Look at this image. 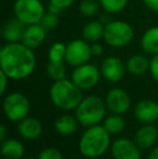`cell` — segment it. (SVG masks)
<instances>
[{
	"label": "cell",
	"instance_id": "27",
	"mask_svg": "<svg viewBox=\"0 0 158 159\" xmlns=\"http://www.w3.org/2000/svg\"><path fill=\"white\" fill-rule=\"evenodd\" d=\"M80 12L86 16H92L97 12L99 4L97 3L95 0H82L80 2Z\"/></svg>",
	"mask_w": 158,
	"mask_h": 159
},
{
	"label": "cell",
	"instance_id": "18",
	"mask_svg": "<svg viewBox=\"0 0 158 159\" xmlns=\"http://www.w3.org/2000/svg\"><path fill=\"white\" fill-rule=\"evenodd\" d=\"M1 154L6 159H21L24 155V146L17 140H6L1 142Z\"/></svg>",
	"mask_w": 158,
	"mask_h": 159
},
{
	"label": "cell",
	"instance_id": "24",
	"mask_svg": "<svg viewBox=\"0 0 158 159\" xmlns=\"http://www.w3.org/2000/svg\"><path fill=\"white\" fill-rule=\"evenodd\" d=\"M66 54V46L62 42H55L49 49L48 57L49 62L53 63H61L65 59Z\"/></svg>",
	"mask_w": 158,
	"mask_h": 159
},
{
	"label": "cell",
	"instance_id": "36",
	"mask_svg": "<svg viewBox=\"0 0 158 159\" xmlns=\"http://www.w3.org/2000/svg\"><path fill=\"white\" fill-rule=\"evenodd\" d=\"M148 159H158V146H156L151 152L150 156H148Z\"/></svg>",
	"mask_w": 158,
	"mask_h": 159
},
{
	"label": "cell",
	"instance_id": "37",
	"mask_svg": "<svg viewBox=\"0 0 158 159\" xmlns=\"http://www.w3.org/2000/svg\"><path fill=\"white\" fill-rule=\"evenodd\" d=\"M24 159H34V158H30V157H28V158H24Z\"/></svg>",
	"mask_w": 158,
	"mask_h": 159
},
{
	"label": "cell",
	"instance_id": "15",
	"mask_svg": "<svg viewBox=\"0 0 158 159\" xmlns=\"http://www.w3.org/2000/svg\"><path fill=\"white\" fill-rule=\"evenodd\" d=\"M158 138V131L156 127L151 124H146L137 131L134 136V142L140 148H150L155 144Z\"/></svg>",
	"mask_w": 158,
	"mask_h": 159
},
{
	"label": "cell",
	"instance_id": "20",
	"mask_svg": "<svg viewBox=\"0 0 158 159\" xmlns=\"http://www.w3.org/2000/svg\"><path fill=\"white\" fill-rule=\"evenodd\" d=\"M78 127V120L70 115H63L57 118L54 124V128L57 133L62 135H70L75 133Z\"/></svg>",
	"mask_w": 158,
	"mask_h": 159
},
{
	"label": "cell",
	"instance_id": "2",
	"mask_svg": "<svg viewBox=\"0 0 158 159\" xmlns=\"http://www.w3.org/2000/svg\"><path fill=\"white\" fill-rule=\"evenodd\" d=\"M110 133L103 126L89 127L79 141V151L87 158H97L102 156L110 146Z\"/></svg>",
	"mask_w": 158,
	"mask_h": 159
},
{
	"label": "cell",
	"instance_id": "34",
	"mask_svg": "<svg viewBox=\"0 0 158 159\" xmlns=\"http://www.w3.org/2000/svg\"><path fill=\"white\" fill-rule=\"evenodd\" d=\"M91 52H92V55L99 57V55H101V53L103 52V47L99 43L92 44V46H91Z\"/></svg>",
	"mask_w": 158,
	"mask_h": 159
},
{
	"label": "cell",
	"instance_id": "22",
	"mask_svg": "<svg viewBox=\"0 0 158 159\" xmlns=\"http://www.w3.org/2000/svg\"><path fill=\"white\" fill-rule=\"evenodd\" d=\"M104 27L103 24L99 21H92L88 23L82 30V37L84 40L90 42H95L103 37L104 34Z\"/></svg>",
	"mask_w": 158,
	"mask_h": 159
},
{
	"label": "cell",
	"instance_id": "19",
	"mask_svg": "<svg viewBox=\"0 0 158 159\" xmlns=\"http://www.w3.org/2000/svg\"><path fill=\"white\" fill-rule=\"evenodd\" d=\"M142 48L145 52L151 54L158 53V26H153L148 28L143 34L141 39Z\"/></svg>",
	"mask_w": 158,
	"mask_h": 159
},
{
	"label": "cell",
	"instance_id": "10",
	"mask_svg": "<svg viewBox=\"0 0 158 159\" xmlns=\"http://www.w3.org/2000/svg\"><path fill=\"white\" fill-rule=\"evenodd\" d=\"M131 105L130 96L124 90L119 88H114L108 91L106 95V106L114 114H124L128 111Z\"/></svg>",
	"mask_w": 158,
	"mask_h": 159
},
{
	"label": "cell",
	"instance_id": "33",
	"mask_svg": "<svg viewBox=\"0 0 158 159\" xmlns=\"http://www.w3.org/2000/svg\"><path fill=\"white\" fill-rule=\"evenodd\" d=\"M144 3L154 12H158V0H144Z\"/></svg>",
	"mask_w": 158,
	"mask_h": 159
},
{
	"label": "cell",
	"instance_id": "14",
	"mask_svg": "<svg viewBox=\"0 0 158 159\" xmlns=\"http://www.w3.org/2000/svg\"><path fill=\"white\" fill-rule=\"evenodd\" d=\"M46 30H47L40 23L27 25L22 36V43L30 49L37 48L43 42L46 38Z\"/></svg>",
	"mask_w": 158,
	"mask_h": 159
},
{
	"label": "cell",
	"instance_id": "28",
	"mask_svg": "<svg viewBox=\"0 0 158 159\" xmlns=\"http://www.w3.org/2000/svg\"><path fill=\"white\" fill-rule=\"evenodd\" d=\"M57 23H59V19H57V14H54L52 12L46 13L40 21V24L43 26L46 30H51V28L56 27Z\"/></svg>",
	"mask_w": 158,
	"mask_h": 159
},
{
	"label": "cell",
	"instance_id": "5",
	"mask_svg": "<svg viewBox=\"0 0 158 159\" xmlns=\"http://www.w3.org/2000/svg\"><path fill=\"white\" fill-rule=\"evenodd\" d=\"M133 30L130 24L122 21H113L104 27L103 38L107 44L115 48L124 47L132 40Z\"/></svg>",
	"mask_w": 158,
	"mask_h": 159
},
{
	"label": "cell",
	"instance_id": "26",
	"mask_svg": "<svg viewBox=\"0 0 158 159\" xmlns=\"http://www.w3.org/2000/svg\"><path fill=\"white\" fill-rule=\"evenodd\" d=\"M102 8L110 13H117L127 6L128 0H100Z\"/></svg>",
	"mask_w": 158,
	"mask_h": 159
},
{
	"label": "cell",
	"instance_id": "1",
	"mask_svg": "<svg viewBox=\"0 0 158 159\" xmlns=\"http://www.w3.org/2000/svg\"><path fill=\"white\" fill-rule=\"evenodd\" d=\"M0 66L10 79H25L34 71L36 57L32 49L24 43L8 42L0 50Z\"/></svg>",
	"mask_w": 158,
	"mask_h": 159
},
{
	"label": "cell",
	"instance_id": "17",
	"mask_svg": "<svg viewBox=\"0 0 158 159\" xmlns=\"http://www.w3.org/2000/svg\"><path fill=\"white\" fill-rule=\"evenodd\" d=\"M25 26V24L16 17L9 21L4 25L3 30H2L3 39L8 42H19V40H22Z\"/></svg>",
	"mask_w": 158,
	"mask_h": 159
},
{
	"label": "cell",
	"instance_id": "35",
	"mask_svg": "<svg viewBox=\"0 0 158 159\" xmlns=\"http://www.w3.org/2000/svg\"><path fill=\"white\" fill-rule=\"evenodd\" d=\"M6 136H7V128L4 125H1V127H0V141L1 142L6 141Z\"/></svg>",
	"mask_w": 158,
	"mask_h": 159
},
{
	"label": "cell",
	"instance_id": "9",
	"mask_svg": "<svg viewBox=\"0 0 158 159\" xmlns=\"http://www.w3.org/2000/svg\"><path fill=\"white\" fill-rule=\"evenodd\" d=\"M100 71L92 64H82L76 66L72 74V81L80 89H90L97 84Z\"/></svg>",
	"mask_w": 158,
	"mask_h": 159
},
{
	"label": "cell",
	"instance_id": "6",
	"mask_svg": "<svg viewBox=\"0 0 158 159\" xmlns=\"http://www.w3.org/2000/svg\"><path fill=\"white\" fill-rule=\"evenodd\" d=\"M13 10L15 17L25 25L40 23L44 15L43 4L40 0H16Z\"/></svg>",
	"mask_w": 158,
	"mask_h": 159
},
{
	"label": "cell",
	"instance_id": "16",
	"mask_svg": "<svg viewBox=\"0 0 158 159\" xmlns=\"http://www.w3.org/2000/svg\"><path fill=\"white\" fill-rule=\"evenodd\" d=\"M20 134L26 140H35L38 139L42 133V126L36 118L26 117L19 122L17 126Z\"/></svg>",
	"mask_w": 158,
	"mask_h": 159
},
{
	"label": "cell",
	"instance_id": "32",
	"mask_svg": "<svg viewBox=\"0 0 158 159\" xmlns=\"http://www.w3.org/2000/svg\"><path fill=\"white\" fill-rule=\"evenodd\" d=\"M8 76L3 73L2 70H0V79H1V88H0V93L3 94L6 92L7 89V80H8Z\"/></svg>",
	"mask_w": 158,
	"mask_h": 159
},
{
	"label": "cell",
	"instance_id": "12",
	"mask_svg": "<svg viewBox=\"0 0 158 159\" xmlns=\"http://www.w3.org/2000/svg\"><path fill=\"white\" fill-rule=\"evenodd\" d=\"M134 115L144 124H153L158 119V104L152 100H143L137 104Z\"/></svg>",
	"mask_w": 158,
	"mask_h": 159
},
{
	"label": "cell",
	"instance_id": "4",
	"mask_svg": "<svg viewBox=\"0 0 158 159\" xmlns=\"http://www.w3.org/2000/svg\"><path fill=\"white\" fill-rule=\"evenodd\" d=\"M106 113V106L99 96L91 95L82 98L76 108V118L81 126L91 127L99 125Z\"/></svg>",
	"mask_w": 158,
	"mask_h": 159
},
{
	"label": "cell",
	"instance_id": "11",
	"mask_svg": "<svg viewBox=\"0 0 158 159\" xmlns=\"http://www.w3.org/2000/svg\"><path fill=\"white\" fill-rule=\"evenodd\" d=\"M140 147L128 139H118L112 145V156L115 159H140Z\"/></svg>",
	"mask_w": 158,
	"mask_h": 159
},
{
	"label": "cell",
	"instance_id": "25",
	"mask_svg": "<svg viewBox=\"0 0 158 159\" xmlns=\"http://www.w3.org/2000/svg\"><path fill=\"white\" fill-rule=\"evenodd\" d=\"M47 71L50 78L53 80H61L65 78V66H64L63 62L61 63H53V62H49L48 66H47Z\"/></svg>",
	"mask_w": 158,
	"mask_h": 159
},
{
	"label": "cell",
	"instance_id": "13",
	"mask_svg": "<svg viewBox=\"0 0 158 159\" xmlns=\"http://www.w3.org/2000/svg\"><path fill=\"white\" fill-rule=\"evenodd\" d=\"M102 75L111 82H118L124 74V66L118 57H110L104 60L101 66Z\"/></svg>",
	"mask_w": 158,
	"mask_h": 159
},
{
	"label": "cell",
	"instance_id": "31",
	"mask_svg": "<svg viewBox=\"0 0 158 159\" xmlns=\"http://www.w3.org/2000/svg\"><path fill=\"white\" fill-rule=\"evenodd\" d=\"M74 3V0H50V4L59 10H64Z\"/></svg>",
	"mask_w": 158,
	"mask_h": 159
},
{
	"label": "cell",
	"instance_id": "38",
	"mask_svg": "<svg viewBox=\"0 0 158 159\" xmlns=\"http://www.w3.org/2000/svg\"><path fill=\"white\" fill-rule=\"evenodd\" d=\"M157 104H158V101H157Z\"/></svg>",
	"mask_w": 158,
	"mask_h": 159
},
{
	"label": "cell",
	"instance_id": "3",
	"mask_svg": "<svg viewBox=\"0 0 158 159\" xmlns=\"http://www.w3.org/2000/svg\"><path fill=\"white\" fill-rule=\"evenodd\" d=\"M50 98L52 103L63 111L76 109L82 101L81 89L67 79L56 80L50 88Z\"/></svg>",
	"mask_w": 158,
	"mask_h": 159
},
{
	"label": "cell",
	"instance_id": "30",
	"mask_svg": "<svg viewBox=\"0 0 158 159\" xmlns=\"http://www.w3.org/2000/svg\"><path fill=\"white\" fill-rule=\"evenodd\" d=\"M150 71L152 77L158 82V53L154 54L153 59L150 61Z\"/></svg>",
	"mask_w": 158,
	"mask_h": 159
},
{
	"label": "cell",
	"instance_id": "8",
	"mask_svg": "<svg viewBox=\"0 0 158 159\" xmlns=\"http://www.w3.org/2000/svg\"><path fill=\"white\" fill-rule=\"evenodd\" d=\"M91 55V47L84 40H73L66 46L65 61L73 66L86 64L90 60Z\"/></svg>",
	"mask_w": 158,
	"mask_h": 159
},
{
	"label": "cell",
	"instance_id": "29",
	"mask_svg": "<svg viewBox=\"0 0 158 159\" xmlns=\"http://www.w3.org/2000/svg\"><path fill=\"white\" fill-rule=\"evenodd\" d=\"M38 159H63V155L57 148L49 147L40 152Z\"/></svg>",
	"mask_w": 158,
	"mask_h": 159
},
{
	"label": "cell",
	"instance_id": "23",
	"mask_svg": "<svg viewBox=\"0 0 158 159\" xmlns=\"http://www.w3.org/2000/svg\"><path fill=\"white\" fill-rule=\"evenodd\" d=\"M103 127L110 134H116L124 131V127H126V122H124V118H121V116H119L118 114H114L112 116H108L104 120Z\"/></svg>",
	"mask_w": 158,
	"mask_h": 159
},
{
	"label": "cell",
	"instance_id": "21",
	"mask_svg": "<svg viewBox=\"0 0 158 159\" xmlns=\"http://www.w3.org/2000/svg\"><path fill=\"white\" fill-rule=\"evenodd\" d=\"M126 68L132 75L135 76L142 75V74H144L147 70V68H150V61L145 57H143V55H140V54L132 55L127 61Z\"/></svg>",
	"mask_w": 158,
	"mask_h": 159
},
{
	"label": "cell",
	"instance_id": "7",
	"mask_svg": "<svg viewBox=\"0 0 158 159\" xmlns=\"http://www.w3.org/2000/svg\"><path fill=\"white\" fill-rule=\"evenodd\" d=\"M3 113L11 121H21L27 117L30 109L28 98L20 92H13L3 100Z\"/></svg>",
	"mask_w": 158,
	"mask_h": 159
}]
</instances>
